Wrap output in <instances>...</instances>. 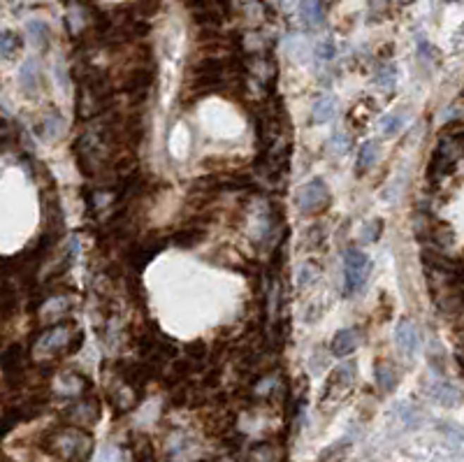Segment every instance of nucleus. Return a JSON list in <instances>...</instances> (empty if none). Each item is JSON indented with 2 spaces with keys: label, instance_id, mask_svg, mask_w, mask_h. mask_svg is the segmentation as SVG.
I'll use <instances>...</instances> for the list:
<instances>
[{
  "label": "nucleus",
  "instance_id": "nucleus-28",
  "mask_svg": "<svg viewBox=\"0 0 464 462\" xmlns=\"http://www.w3.org/2000/svg\"><path fill=\"white\" fill-rule=\"evenodd\" d=\"M249 460H251V462H276V451H274V446H267V444L255 446V449L251 451Z\"/></svg>",
  "mask_w": 464,
  "mask_h": 462
},
{
  "label": "nucleus",
  "instance_id": "nucleus-24",
  "mask_svg": "<svg viewBox=\"0 0 464 462\" xmlns=\"http://www.w3.org/2000/svg\"><path fill=\"white\" fill-rule=\"evenodd\" d=\"M404 126V116L402 114H386L381 118V133L386 138H395V135L402 130Z\"/></svg>",
  "mask_w": 464,
  "mask_h": 462
},
{
  "label": "nucleus",
  "instance_id": "nucleus-14",
  "mask_svg": "<svg viewBox=\"0 0 464 462\" xmlns=\"http://www.w3.org/2000/svg\"><path fill=\"white\" fill-rule=\"evenodd\" d=\"M19 86L26 95H35L39 89V66L35 59H28L19 70Z\"/></svg>",
  "mask_w": 464,
  "mask_h": 462
},
{
  "label": "nucleus",
  "instance_id": "nucleus-17",
  "mask_svg": "<svg viewBox=\"0 0 464 462\" xmlns=\"http://www.w3.org/2000/svg\"><path fill=\"white\" fill-rule=\"evenodd\" d=\"M429 395L439 400L441 404H448V407H453V404H458L462 400V395L458 393V388H453L451 384H446V381H434V384H429Z\"/></svg>",
  "mask_w": 464,
  "mask_h": 462
},
{
  "label": "nucleus",
  "instance_id": "nucleus-6",
  "mask_svg": "<svg viewBox=\"0 0 464 462\" xmlns=\"http://www.w3.org/2000/svg\"><path fill=\"white\" fill-rule=\"evenodd\" d=\"M61 416L68 420V425L79 427V430H89L100 420V404L89 397H82V400L70 402L68 407H63Z\"/></svg>",
  "mask_w": 464,
  "mask_h": 462
},
{
  "label": "nucleus",
  "instance_id": "nucleus-30",
  "mask_svg": "<svg viewBox=\"0 0 464 462\" xmlns=\"http://www.w3.org/2000/svg\"><path fill=\"white\" fill-rule=\"evenodd\" d=\"M14 135H17V133H14L12 123L7 121V118L0 116V151L12 145V142H14Z\"/></svg>",
  "mask_w": 464,
  "mask_h": 462
},
{
  "label": "nucleus",
  "instance_id": "nucleus-27",
  "mask_svg": "<svg viewBox=\"0 0 464 462\" xmlns=\"http://www.w3.org/2000/svg\"><path fill=\"white\" fill-rule=\"evenodd\" d=\"M318 274H321V265H318V262H304V265L300 267V272H298V276H300L298 284H300V286L314 284Z\"/></svg>",
  "mask_w": 464,
  "mask_h": 462
},
{
  "label": "nucleus",
  "instance_id": "nucleus-33",
  "mask_svg": "<svg viewBox=\"0 0 464 462\" xmlns=\"http://www.w3.org/2000/svg\"><path fill=\"white\" fill-rule=\"evenodd\" d=\"M82 346H84V332H82V330H75V332H72L70 341L66 344V351H63V355H75Z\"/></svg>",
  "mask_w": 464,
  "mask_h": 462
},
{
  "label": "nucleus",
  "instance_id": "nucleus-20",
  "mask_svg": "<svg viewBox=\"0 0 464 462\" xmlns=\"http://www.w3.org/2000/svg\"><path fill=\"white\" fill-rule=\"evenodd\" d=\"M63 126H66L63 123V116L56 109H51L49 114L42 118V123L37 126V133L42 135L44 140H56V138H61Z\"/></svg>",
  "mask_w": 464,
  "mask_h": 462
},
{
  "label": "nucleus",
  "instance_id": "nucleus-21",
  "mask_svg": "<svg viewBox=\"0 0 464 462\" xmlns=\"http://www.w3.org/2000/svg\"><path fill=\"white\" fill-rule=\"evenodd\" d=\"M334 109H337V100L334 98H321L311 109V123H327L334 116Z\"/></svg>",
  "mask_w": 464,
  "mask_h": 462
},
{
  "label": "nucleus",
  "instance_id": "nucleus-35",
  "mask_svg": "<svg viewBox=\"0 0 464 462\" xmlns=\"http://www.w3.org/2000/svg\"><path fill=\"white\" fill-rule=\"evenodd\" d=\"M458 365H460V370L464 374V351H458Z\"/></svg>",
  "mask_w": 464,
  "mask_h": 462
},
{
  "label": "nucleus",
  "instance_id": "nucleus-11",
  "mask_svg": "<svg viewBox=\"0 0 464 462\" xmlns=\"http://www.w3.org/2000/svg\"><path fill=\"white\" fill-rule=\"evenodd\" d=\"M19 305H21L19 288L12 281L3 279L0 281V321H10V318L17 316Z\"/></svg>",
  "mask_w": 464,
  "mask_h": 462
},
{
  "label": "nucleus",
  "instance_id": "nucleus-7",
  "mask_svg": "<svg viewBox=\"0 0 464 462\" xmlns=\"http://www.w3.org/2000/svg\"><path fill=\"white\" fill-rule=\"evenodd\" d=\"M355 381V363H343L337 370H332V374L325 381V390H323V402L330 397V400H339L350 390Z\"/></svg>",
  "mask_w": 464,
  "mask_h": 462
},
{
  "label": "nucleus",
  "instance_id": "nucleus-23",
  "mask_svg": "<svg viewBox=\"0 0 464 462\" xmlns=\"http://www.w3.org/2000/svg\"><path fill=\"white\" fill-rule=\"evenodd\" d=\"M372 107H374L372 100H360L358 105H353V107H350V111H348V123L355 126V128L360 130L367 121H370V116H372V111H374Z\"/></svg>",
  "mask_w": 464,
  "mask_h": 462
},
{
  "label": "nucleus",
  "instance_id": "nucleus-15",
  "mask_svg": "<svg viewBox=\"0 0 464 462\" xmlns=\"http://www.w3.org/2000/svg\"><path fill=\"white\" fill-rule=\"evenodd\" d=\"M300 10H302V23L307 30H316L325 23V10H327L325 3H302Z\"/></svg>",
  "mask_w": 464,
  "mask_h": 462
},
{
  "label": "nucleus",
  "instance_id": "nucleus-1",
  "mask_svg": "<svg viewBox=\"0 0 464 462\" xmlns=\"http://www.w3.org/2000/svg\"><path fill=\"white\" fill-rule=\"evenodd\" d=\"M42 449L63 462H86L93 451V437L86 430L59 425L42 434Z\"/></svg>",
  "mask_w": 464,
  "mask_h": 462
},
{
  "label": "nucleus",
  "instance_id": "nucleus-25",
  "mask_svg": "<svg viewBox=\"0 0 464 462\" xmlns=\"http://www.w3.org/2000/svg\"><path fill=\"white\" fill-rule=\"evenodd\" d=\"M397 82V68L393 63H386L383 68H379V73H376V84L381 86V89H393Z\"/></svg>",
  "mask_w": 464,
  "mask_h": 462
},
{
  "label": "nucleus",
  "instance_id": "nucleus-3",
  "mask_svg": "<svg viewBox=\"0 0 464 462\" xmlns=\"http://www.w3.org/2000/svg\"><path fill=\"white\" fill-rule=\"evenodd\" d=\"M372 272V260L365 251L348 249L346 258H343V296L353 298L355 293L362 288Z\"/></svg>",
  "mask_w": 464,
  "mask_h": 462
},
{
  "label": "nucleus",
  "instance_id": "nucleus-22",
  "mask_svg": "<svg viewBox=\"0 0 464 462\" xmlns=\"http://www.w3.org/2000/svg\"><path fill=\"white\" fill-rule=\"evenodd\" d=\"M376 156H379V142H365L360 147V154H358V174H365L367 170H372V165L376 163Z\"/></svg>",
  "mask_w": 464,
  "mask_h": 462
},
{
  "label": "nucleus",
  "instance_id": "nucleus-13",
  "mask_svg": "<svg viewBox=\"0 0 464 462\" xmlns=\"http://www.w3.org/2000/svg\"><path fill=\"white\" fill-rule=\"evenodd\" d=\"M207 237V230L200 226H186L179 228L177 233L170 237V244L179 246V249H195V246Z\"/></svg>",
  "mask_w": 464,
  "mask_h": 462
},
{
  "label": "nucleus",
  "instance_id": "nucleus-31",
  "mask_svg": "<svg viewBox=\"0 0 464 462\" xmlns=\"http://www.w3.org/2000/svg\"><path fill=\"white\" fill-rule=\"evenodd\" d=\"M381 233H383V221L381 219H374V221H370L365 226V230H362V240L365 242H376L381 237Z\"/></svg>",
  "mask_w": 464,
  "mask_h": 462
},
{
  "label": "nucleus",
  "instance_id": "nucleus-2",
  "mask_svg": "<svg viewBox=\"0 0 464 462\" xmlns=\"http://www.w3.org/2000/svg\"><path fill=\"white\" fill-rule=\"evenodd\" d=\"M140 353L144 358V363L158 370L161 365H167V363L177 360L179 346L174 344L170 337H165V334L154 325V330H151V332H142V337H140Z\"/></svg>",
  "mask_w": 464,
  "mask_h": 462
},
{
  "label": "nucleus",
  "instance_id": "nucleus-19",
  "mask_svg": "<svg viewBox=\"0 0 464 462\" xmlns=\"http://www.w3.org/2000/svg\"><path fill=\"white\" fill-rule=\"evenodd\" d=\"M376 384L383 393H393L399 384V377L390 363H376Z\"/></svg>",
  "mask_w": 464,
  "mask_h": 462
},
{
  "label": "nucleus",
  "instance_id": "nucleus-5",
  "mask_svg": "<svg viewBox=\"0 0 464 462\" xmlns=\"http://www.w3.org/2000/svg\"><path fill=\"white\" fill-rule=\"evenodd\" d=\"M330 200H332V195L321 177L307 181V184L298 190V195H295V202H298L300 212H304V214H318V212L327 209V207H330Z\"/></svg>",
  "mask_w": 464,
  "mask_h": 462
},
{
  "label": "nucleus",
  "instance_id": "nucleus-26",
  "mask_svg": "<svg viewBox=\"0 0 464 462\" xmlns=\"http://www.w3.org/2000/svg\"><path fill=\"white\" fill-rule=\"evenodd\" d=\"M207 355H209V351H207L204 341H190V344H186V360H190L193 365L204 363Z\"/></svg>",
  "mask_w": 464,
  "mask_h": 462
},
{
  "label": "nucleus",
  "instance_id": "nucleus-32",
  "mask_svg": "<svg viewBox=\"0 0 464 462\" xmlns=\"http://www.w3.org/2000/svg\"><path fill=\"white\" fill-rule=\"evenodd\" d=\"M343 453H346V442H337V444L332 446V449H327L323 453L318 462H339L343 458Z\"/></svg>",
  "mask_w": 464,
  "mask_h": 462
},
{
  "label": "nucleus",
  "instance_id": "nucleus-9",
  "mask_svg": "<svg viewBox=\"0 0 464 462\" xmlns=\"http://www.w3.org/2000/svg\"><path fill=\"white\" fill-rule=\"evenodd\" d=\"M72 332L68 323H56L54 328L44 330L39 337L35 339V351L42 353H63L66 351V344L70 341Z\"/></svg>",
  "mask_w": 464,
  "mask_h": 462
},
{
  "label": "nucleus",
  "instance_id": "nucleus-16",
  "mask_svg": "<svg viewBox=\"0 0 464 462\" xmlns=\"http://www.w3.org/2000/svg\"><path fill=\"white\" fill-rule=\"evenodd\" d=\"M23 49V37L17 30H0V59L12 61Z\"/></svg>",
  "mask_w": 464,
  "mask_h": 462
},
{
  "label": "nucleus",
  "instance_id": "nucleus-18",
  "mask_svg": "<svg viewBox=\"0 0 464 462\" xmlns=\"http://www.w3.org/2000/svg\"><path fill=\"white\" fill-rule=\"evenodd\" d=\"M26 30H28V35H30V42H33L37 49H47V47L51 44V28L47 26L44 21H39V19L28 21Z\"/></svg>",
  "mask_w": 464,
  "mask_h": 462
},
{
  "label": "nucleus",
  "instance_id": "nucleus-10",
  "mask_svg": "<svg viewBox=\"0 0 464 462\" xmlns=\"http://www.w3.org/2000/svg\"><path fill=\"white\" fill-rule=\"evenodd\" d=\"M395 341L399 346V351L406 355H413L420 348V332L418 325H415L411 318H402L395 328Z\"/></svg>",
  "mask_w": 464,
  "mask_h": 462
},
{
  "label": "nucleus",
  "instance_id": "nucleus-12",
  "mask_svg": "<svg viewBox=\"0 0 464 462\" xmlns=\"http://www.w3.org/2000/svg\"><path fill=\"white\" fill-rule=\"evenodd\" d=\"M360 344V332L355 328L350 330H339L337 334L332 337L330 341V353L337 355V358H343V355H350L358 348Z\"/></svg>",
  "mask_w": 464,
  "mask_h": 462
},
{
  "label": "nucleus",
  "instance_id": "nucleus-8",
  "mask_svg": "<svg viewBox=\"0 0 464 462\" xmlns=\"http://www.w3.org/2000/svg\"><path fill=\"white\" fill-rule=\"evenodd\" d=\"M167 244H170V240H165V237L163 240H158L156 237V240H144V242L130 244V249H128V265H130L135 272H142V269L147 267Z\"/></svg>",
  "mask_w": 464,
  "mask_h": 462
},
{
  "label": "nucleus",
  "instance_id": "nucleus-34",
  "mask_svg": "<svg viewBox=\"0 0 464 462\" xmlns=\"http://www.w3.org/2000/svg\"><path fill=\"white\" fill-rule=\"evenodd\" d=\"M334 51H337V49H334V42H332V39H325V42H321V44L316 47V56H318L321 61H330L332 56H334Z\"/></svg>",
  "mask_w": 464,
  "mask_h": 462
},
{
  "label": "nucleus",
  "instance_id": "nucleus-29",
  "mask_svg": "<svg viewBox=\"0 0 464 462\" xmlns=\"http://www.w3.org/2000/svg\"><path fill=\"white\" fill-rule=\"evenodd\" d=\"M330 149L334 151L337 156H343L346 151L350 149V138L343 130H334L332 138H330Z\"/></svg>",
  "mask_w": 464,
  "mask_h": 462
},
{
  "label": "nucleus",
  "instance_id": "nucleus-4",
  "mask_svg": "<svg viewBox=\"0 0 464 462\" xmlns=\"http://www.w3.org/2000/svg\"><path fill=\"white\" fill-rule=\"evenodd\" d=\"M0 370L12 388L21 386L28 377V348L23 344H10L0 351Z\"/></svg>",
  "mask_w": 464,
  "mask_h": 462
}]
</instances>
